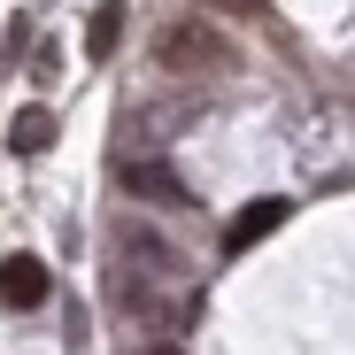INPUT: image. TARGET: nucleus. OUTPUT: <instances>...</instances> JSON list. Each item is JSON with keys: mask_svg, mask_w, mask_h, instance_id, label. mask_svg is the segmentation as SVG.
I'll list each match as a JSON object with an SVG mask.
<instances>
[{"mask_svg": "<svg viewBox=\"0 0 355 355\" xmlns=\"http://www.w3.org/2000/svg\"><path fill=\"white\" fill-rule=\"evenodd\" d=\"M240 54H232V39L216 31V24H170L162 39H155V70H170V78H224Z\"/></svg>", "mask_w": 355, "mask_h": 355, "instance_id": "f257e3e1", "label": "nucleus"}, {"mask_svg": "<svg viewBox=\"0 0 355 355\" xmlns=\"http://www.w3.org/2000/svg\"><path fill=\"white\" fill-rule=\"evenodd\" d=\"M46 293H54V278L39 255H0V302L8 309H46Z\"/></svg>", "mask_w": 355, "mask_h": 355, "instance_id": "f03ea898", "label": "nucleus"}, {"mask_svg": "<svg viewBox=\"0 0 355 355\" xmlns=\"http://www.w3.org/2000/svg\"><path fill=\"white\" fill-rule=\"evenodd\" d=\"M278 224H286V201H278V193H270V201H248L240 216H232V224H224V255H248L255 240H270V232H278Z\"/></svg>", "mask_w": 355, "mask_h": 355, "instance_id": "7ed1b4c3", "label": "nucleus"}, {"mask_svg": "<svg viewBox=\"0 0 355 355\" xmlns=\"http://www.w3.org/2000/svg\"><path fill=\"white\" fill-rule=\"evenodd\" d=\"M116 46H124V8H116V0H101L93 24H85V62H108Z\"/></svg>", "mask_w": 355, "mask_h": 355, "instance_id": "20e7f679", "label": "nucleus"}, {"mask_svg": "<svg viewBox=\"0 0 355 355\" xmlns=\"http://www.w3.org/2000/svg\"><path fill=\"white\" fill-rule=\"evenodd\" d=\"M132 193H139V201H162V209H178V201H193V193L178 186V178H170L162 162H132Z\"/></svg>", "mask_w": 355, "mask_h": 355, "instance_id": "39448f33", "label": "nucleus"}, {"mask_svg": "<svg viewBox=\"0 0 355 355\" xmlns=\"http://www.w3.org/2000/svg\"><path fill=\"white\" fill-rule=\"evenodd\" d=\"M8 147H16V155H46V147H54V116H46V108H24L16 124H8Z\"/></svg>", "mask_w": 355, "mask_h": 355, "instance_id": "423d86ee", "label": "nucleus"}, {"mask_svg": "<svg viewBox=\"0 0 355 355\" xmlns=\"http://www.w3.org/2000/svg\"><path fill=\"white\" fill-rule=\"evenodd\" d=\"M209 8H224V16H270V0H209Z\"/></svg>", "mask_w": 355, "mask_h": 355, "instance_id": "0eeeda50", "label": "nucleus"}, {"mask_svg": "<svg viewBox=\"0 0 355 355\" xmlns=\"http://www.w3.org/2000/svg\"><path fill=\"white\" fill-rule=\"evenodd\" d=\"M155 355H186V347H155Z\"/></svg>", "mask_w": 355, "mask_h": 355, "instance_id": "6e6552de", "label": "nucleus"}]
</instances>
